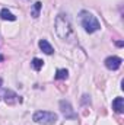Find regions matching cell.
I'll return each instance as SVG.
<instances>
[{
  "instance_id": "cell-1",
  "label": "cell",
  "mask_w": 124,
  "mask_h": 125,
  "mask_svg": "<svg viewBox=\"0 0 124 125\" xmlns=\"http://www.w3.org/2000/svg\"><path fill=\"white\" fill-rule=\"evenodd\" d=\"M54 28H56V33L57 36L63 39V41H67L70 39L73 29H72V25H70V21L67 18V15L60 13L57 18H56V22H54Z\"/></svg>"
},
{
  "instance_id": "cell-2",
  "label": "cell",
  "mask_w": 124,
  "mask_h": 125,
  "mask_svg": "<svg viewBox=\"0 0 124 125\" xmlns=\"http://www.w3.org/2000/svg\"><path fill=\"white\" fill-rule=\"evenodd\" d=\"M79 18H80V23H82L83 29L88 33H93V32L101 29V23L98 22V19L93 16L92 13H89L88 10H82L79 13Z\"/></svg>"
},
{
  "instance_id": "cell-3",
  "label": "cell",
  "mask_w": 124,
  "mask_h": 125,
  "mask_svg": "<svg viewBox=\"0 0 124 125\" xmlns=\"http://www.w3.org/2000/svg\"><path fill=\"white\" fill-rule=\"evenodd\" d=\"M32 119H34V122H37V124H39V125H54L57 122L59 116H57V114H54V112L37 111V112L34 114Z\"/></svg>"
},
{
  "instance_id": "cell-4",
  "label": "cell",
  "mask_w": 124,
  "mask_h": 125,
  "mask_svg": "<svg viewBox=\"0 0 124 125\" xmlns=\"http://www.w3.org/2000/svg\"><path fill=\"white\" fill-rule=\"evenodd\" d=\"M0 97H1L7 105H15V103H18V102H21V97L15 93L13 90H10V89H1V87H0Z\"/></svg>"
},
{
  "instance_id": "cell-5",
  "label": "cell",
  "mask_w": 124,
  "mask_h": 125,
  "mask_svg": "<svg viewBox=\"0 0 124 125\" xmlns=\"http://www.w3.org/2000/svg\"><path fill=\"white\" fill-rule=\"evenodd\" d=\"M60 111H62L63 116H64L66 119H76V118H77V115H76V112L73 111L70 102H67V100H60Z\"/></svg>"
},
{
  "instance_id": "cell-6",
  "label": "cell",
  "mask_w": 124,
  "mask_h": 125,
  "mask_svg": "<svg viewBox=\"0 0 124 125\" xmlns=\"http://www.w3.org/2000/svg\"><path fill=\"white\" fill-rule=\"evenodd\" d=\"M121 62H123V60H121L120 57L112 55V57L105 58V67H107L108 70H118V68L121 67Z\"/></svg>"
},
{
  "instance_id": "cell-7",
  "label": "cell",
  "mask_w": 124,
  "mask_h": 125,
  "mask_svg": "<svg viewBox=\"0 0 124 125\" xmlns=\"http://www.w3.org/2000/svg\"><path fill=\"white\" fill-rule=\"evenodd\" d=\"M38 45H39L41 51H42V52H45V54H48V55H51V54L54 52V48L51 47V44H50L47 39H41V41L38 42Z\"/></svg>"
},
{
  "instance_id": "cell-8",
  "label": "cell",
  "mask_w": 124,
  "mask_h": 125,
  "mask_svg": "<svg viewBox=\"0 0 124 125\" xmlns=\"http://www.w3.org/2000/svg\"><path fill=\"white\" fill-rule=\"evenodd\" d=\"M112 109L115 111V112H118V114H121L124 112V99L123 97H115L114 100H112Z\"/></svg>"
},
{
  "instance_id": "cell-9",
  "label": "cell",
  "mask_w": 124,
  "mask_h": 125,
  "mask_svg": "<svg viewBox=\"0 0 124 125\" xmlns=\"http://www.w3.org/2000/svg\"><path fill=\"white\" fill-rule=\"evenodd\" d=\"M0 18L3 21H16V16L10 10H7V9H1L0 10Z\"/></svg>"
},
{
  "instance_id": "cell-10",
  "label": "cell",
  "mask_w": 124,
  "mask_h": 125,
  "mask_svg": "<svg viewBox=\"0 0 124 125\" xmlns=\"http://www.w3.org/2000/svg\"><path fill=\"white\" fill-rule=\"evenodd\" d=\"M41 9H42V3H41V1H35V3L32 4V9H31V16L32 18H38Z\"/></svg>"
},
{
  "instance_id": "cell-11",
  "label": "cell",
  "mask_w": 124,
  "mask_h": 125,
  "mask_svg": "<svg viewBox=\"0 0 124 125\" xmlns=\"http://www.w3.org/2000/svg\"><path fill=\"white\" fill-rule=\"evenodd\" d=\"M67 77H69V71L66 68H59L57 70V73H56V79L57 80H64Z\"/></svg>"
},
{
  "instance_id": "cell-12",
  "label": "cell",
  "mask_w": 124,
  "mask_h": 125,
  "mask_svg": "<svg viewBox=\"0 0 124 125\" xmlns=\"http://www.w3.org/2000/svg\"><path fill=\"white\" fill-rule=\"evenodd\" d=\"M31 65H32V68H34V70H37V71H38V70H41V68H42L44 61H42V60H39V58H34L32 62H31Z\"/></svg>"
},
{
  "instance_id": "cell-13",
  "label": "cell",
  "mask_w": 124,
  "mask_h": 125,
  "mask_svg": "<svg viewBox=\"0 0 124 125\" xmlns=\"http://www.w3.org/2000/svg\"><path fill=\"white\" fill-rule=\"evenodd\" d=\"M82 103H83V105H85V103H91V99H89V96H88V94H83Z\"/></svg>"
},
{
  "instance_id": "cell-14",
  "label": "cell",
  "mask_w": 124,
  "mask_h": 125,
  "mask_svg": "<svg viewBox=\"0 0 124 125\" xmlns=\"http://www.w3.org/2000/svg\"><path fill=\"white\" fill-rule=\"evenodd\" d=\"M115 44H117V47H123V45H124V42H123V41H117Z\"/></svg>"
},
{
  "instance_id": "cell-15",
  "label": "cell",
  "mask_w": 124,
  "mask_h": 125,
  "mask_svg": "<svg viewBox=\"0 0 124 125\" xmlns=\"http://www.w3.org/2000/svg\"><path fill=\"white\" fill-rule=\"evenodd\" d=\"M3 60H4V57H3V55H1V54H0V62L3 61Z\"/></svg>"
}]
</instances>
